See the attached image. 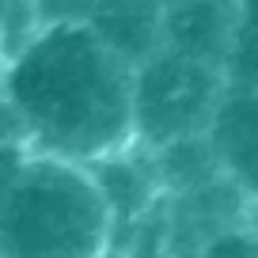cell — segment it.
<instances>
[{
    "label": "cell",
    "instance_id": "cell-1",
    "mask_svg": "<svg viewBox=\"0 0 258 258\" xmlns=\"http://www.w3.org/2000/svg\"><path fill=\"white\" fill-rule=\"evenodd\" d=\"M0 91L38 152L91 163L133 145V64L88 23H42L8 57Z\"/></svg>",
    "mask_w": 258,
    "mask_h": 258
},
{
    "label": "cell",
    "instance_id": "cell-2",
    "mask_svg": "<svg viewBox=\"0 0 258 258\" xmlns=\"http://www.w3.org/2000/svg\"><path fill=\"white\" fill-rule=\"evenodd\" d=\"M110 209L88 163L0 141V258H106Z\"/></svg>",
    "mask_w": 258,
    "mask_h": 258
},
{
    "label": "cell",
    "instance_id": "cell-3",
    "mask_svg": "<svg viewBox=\"0 0 258 258\" xmlns=\"http://www.w3.org/2000/svg\"><path fill=\"white\" fill-rule=\"evenodd\" d=\"M228 88L224 69L160 46L133 69V141L160 148L175 137L209 133Z\"/></svg>",
    "mask_w": 258,
    "mask_h": 258
},
{
    "label": "cell",
    "instance_id": "cell-4",
    "mask_svg": "<svg viewBox=\"0 0 258 258\" xmlns=\"http://www.w3.org/2000/svg\"><path fill=\"white\" fill-rule=\"evenodd\" d=\"M250 209H254V202L228 175H217V178L194 186V190H182V194H163L167 247L198 254L213 235L228 232L235 224H247Z\"/></svg>",
    "mask_w": 258,
    "mask_h": 258
},
{
    "label": "cell",
    "instance_id": "cell-5",
    "mask_svg": "<svg viewBox=\"0 0 258 258\" xmlns=\"http://www.w3.org/2000/svg\"><path fill=\"white\" fill-rule=\"evenodd\" d=\"M239 34V0H171L163 8V49L205 61L213 69L232 64Z\"/></svg>",
    "mask_w": 258,
    "mask_h": 258
},
{
    "label": "cell",
    "instance_id": "cell-6",
    "mask_svg": "<svg viewBox=\"0 0 258 258\" xmlns=\"http://www.w3.org/2000/svg\"><path fill=\"white\" fill-rule=\"evenodd\" d=\"M91 178L99 182L110 209V239L137 224L141 217L156 209V202L163 198L160 178H156V163H152V148L145 145H125L110 156H99L88 163Z\"/></svg>",
    "mask_w": 258,
    "mask_h": 258
},
{
    "label": "cell",
    "instance_id": "cell-7",
    "mask_svg": "<svg viewBox=\"0 0 258 258\" xmlns=\"http://www.w3.org/2000/svg\"><path fill=\"white\" fill-rule=\"evenodd\" d=\"M209 141L220 171L258 202V88H228L209 125Z\"/></svg>",
    "mask_w": 258,
    "mask_h": 258
},
{
    "label": "cell",
    "instance_id": "cell-8",
    "mask_svg": "<svg viewBox=\"0 0 258 258\" xmlns=\"http://www.w3.org/2000/svg\"><path fill=\"white\" fill-rule=\"evenodd\" d=\"M84 23L133 69L163 46V4L156 0H91Z\"/></svg>",
    "mask_w": 258,
    "mask_h": 258
},
{
    "label": "cell",
    "instance_id": "cell-9",
    "mask_svg": "<svg viewBox=\"0 0 258 258\" xmlns=\"http://www.w3.org/2000/svg\"><path fill=\"white\" fill-rule=\"evenodd\" d=\"M152 163H156V178H160L163 194H182L224 175L209 133H190V137H175L167 145L152 148Z\"/></svg>",
    "mask_w": 258,
    "mask_h": 258
},
{
    "label": "cell",
    "instance_id": "cell-10",
    "mask_svg": "<svg viewBox=\"0 0 258 258\" xmlns=\"http://www.w3.org/2000/svg\"><path fill=\"white\" fill-rule=\"evenodd\" d=\"M228 80L232 88H258V0H239V34Z\"/></svg>",
    "mask_w": 258,
    "mask_h": 258
},
{
    "label": "cell",
    "instance_id": "cell-11",
    "mask_svg": "<svg viewBox=\"0 0 258 258\" xmlns=\"http://www.w3.org/2000/svg\"><path fill=\"white\" fill-rule=\"evenodd\" d=\"M38 27H42L38 0H0V38H4L8 57L16 53Z\"/></svg>",
    "mask_w": 258,
    "mask_h": 258
},
{
    "label": "cell",
    "instance_id": "cell-12",
    "mask_svg": "<svg viewBox=\"0 0 258 258\" xmlns=\"http://www.w3.org/2000/svg\"><path fill=\"white\" fill-rule=\"evenodd\" d=\"M198 258H258V228L250 224V220L228 228V232L213 235V239L198 250Z\"/></svg>",
    "mask_w": 258,
    "mask_h": 258
},
{
    "label": "cell",
    "instance_id": "cell-13",
    "mask_svg": "<svg viewBox=\"0 0 258 258\" xmlns=\"http://www.w3.org/2000/svg\"><path fill=\"white\" fill-rule=\"evenodd\" d=\"M121 258H198L190 250H141V254H121Z\"/></svg>",
    "mask_w": 258,
    "mask_h": 258
},
{
    "label": "cell",
    "instance_id": "cell-14",
    "mask_svg": "<svg viewBox=\"0 0 258 258\" xmlns=\"http://www.w3.org/2000/svg\"><path fill=\"white\" fill-rule=\"evenodd\" d=\"M4 64H8V49H4V38H0V76H4Z\"/></svg>",
    "mask_w": 258,
    "mask_h": 258
},
{
    "label": "cell",
    "instance_id": "cell-15",
    "mask_svg": "<svg viewBox=\"0 0 258 258\" xmlns=\"http://www.w3.org/2000/svg\"><path fill=\"white\" fill-rule=\"evenodd\" d=\"M156 4H163V8H167V4H171V0H156Z\"/></svg>",
    "mask_w": 258,
    "mask_h": 258
}]
</instances>
